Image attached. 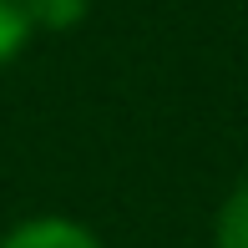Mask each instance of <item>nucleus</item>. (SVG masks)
<instances>
[{"instance_id":"nucleus-1","label":"nucleus","mask_w":248,"mask_h":248,"mask_svg":"<svg viewBox=\"0 0 248 248\" xmlns=\"http://www.w3.org/2000/svg\"><path fill=\"white\" fill-rule=\"evenodd\" d=\"M0 248H101L96 233L86 223H71V218H26L20 228H10Z\"/></svg>"},{"instance_id":"nucleus-2","label":"nucleus","mask_w":248,"mask_h":248,"mask_svg":"<svg viewBox=\"0 0 248 248\" xmlns=\"http://www.w3.org/2000/svg\"><path fill=\"white\" fill-rule=\"evenodd\" d=\"M36 36V16H31V0H0V66L16 61L26 51V41Z\"/></svg>"},{"instance_id":"nucleus-3","label":"nucleus","mask_w":248,"mask_h":248,"mask_svg":"<svg viewBox=\"0 0 248 248\" xmlns=\"http://www.w3.org/2000/svg\"><path fill=\"white\" fill-rule=\"evenodd\" d=\"M218 248H248V177L228 193L218 213Z\"/></svg>"},{"instance_id":"nucleus-4","label":"nucleus","mask_w":248,"mask_h":248,"mask_svg":"<svg viewBox=\"0 0 248 248\" xmlns=\"http://www.w3.org/2000/svg\"><path fill=\"white\" fill-rule=\"evenodd\" d=\"M92 0H31V16L41 31H71L76 20H86Z\"/></svg>"}]
</instances>
